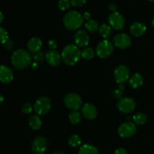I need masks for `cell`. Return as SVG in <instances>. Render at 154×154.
I'll return each mask as SVG.
<instances>
[{"instance_id": "cell-20", "label": "cell", "mask_w": 154, "mask_h": 154, "mask_svg": "<svg viewBox=\"0 0 154 154\" xmlns=\"http://www.w3.org/2000/svg\"><path fill=\"white\" fill-rule=\"evenodd\" d=\"M79 154H99L96 146L91 144H84L80 147Z\"/></svg>"}, {"instance_id": "cell-24", "label": "cell", "mask_w": 154, "mask_h": 154, "mask_svg": "<svg viewBox=\"0 0 154 154\" xmlns=\"http://www.w3.org/2000/svg\"><path fill=\"white\" fill-rule=\"evenodd\" d=\"M85 28L88 30L89 32L94 33L99 29V24L94 20H89L85 23Z\"/></svg>"}, {"instance_id": "cell-43", "label": "cell", "mask_w": 154, "mask_h": 154, "mask_svg": "<svg viewBox=\"0 0 154 154\" xmlns=\"http://www.w3.org/2000/svg\"><path fill=\"white\" fill-rule=\"evenodd\" d=\"M152 24H153V26L154 27V18L153 19V21H152Z\"/></svg>"}, {"instance_id": "cell-12", "label": "cell", "mask_w": 154, "mask_h": 154, "mask_svg": "<svg viewBox=\"0 0 154 154\" xmlns=\"http://www.w3.org/2000/svg\"><path fill=\"white\" fill-rule=\"evenodd\" d=\"M114 43L116 47L119 48H126L129 47L132 43V39L128 35L125 33H120L114 38Z\"/></svg>"}, {"instance_id": "cell-18", "label": "cell", "mask_w": 154, "mask_h": 154, "mask_svg": "<svg viewBox=\"0 0 154 154\" xmlns=\"http://www.w3.org/2000/svg\"><path fill=\"white\" fill-rule=\"evenodd\" d=\"M146 26L140 22L134 23L130 27L131 34L135 36H141L145 33Z\"/></svg>"}, {"instance_id": "cell-19", "label": "cell", "mask_w": 154, "mask_h": 154, "mask_svg": "<svg viewBox=\"0 0 154 154\" xmlns=\"http://www.w3.org/2000/svg\"><path fill=\"white\" fill-rule=\"evenodd\" d=\"M143 81V76L139 73H135L130 77L129 79V84H130L131 87L133 88H136L140 87L142 85Z\"/></svg>"}, {"instance_id": "cell-37", "label": "cell", "mask_w": 154, "mask_h": 154, "mask_svg": "<svg viewBox=\"0 0 154 154\" xmlns=\"http://www.w3.org/2000/svg\"><path fill=\"white\" fill-rule=\"evenodd\" d=\"M82 16H83V18H84V20L89 21V20H90V18H91V14L88 11H86L83 14Z\"/></svg>"}, {"instance_id": "cell-10", "label": "cell", "mask_w": 154, "mask_h": 154, "mask_svg": "<svg viewBox=\"0 0 154 154\" xmlns=\"http://www.w3.org/2000/svg\"><path fill=\"white\" fill-rule=\"evenodd\" d=\"M108 23L112 28L115 30H121L125 24V20L122 14L118 12H112L108 17Z\"/></svg>"}, {"instance_id": "cell-26", "label": "cell", "mask_w": 154, "mask_h": 154, "mask_svg": "<svg viewBox=\"0 0 154 154\" xmlns=\"http://www.w3.org/2000/svg\"><path fill=\"white\" fill-rule=\"evenodd\" d=\"M69 143L73 147H77L81 144V139L77 134H72L69 138Z\"/></svg>"}, {"instance_id": "cell-21", "label": "cell", "mask_w": 154, "mask_h": 154, "mask_svg": "<svg viewBox=\"0 0 154 154\" xmlns=\"http://www.w3.org/2000/svg\"><path fill=\"white\" fill-rule=\"evenodd\" d=\"M29 125L33 130H38L42 127V122L38 115H32L29 119Z\"/></svg>"}, {"instance_id": "cell-23", "label": "cell", "mask_w": 154, "mask_h": 154, "mask_svg": "<svg viewBox=\"0 0 154 154\" xmlns=\"http://www.w3.org/2000/svg\"><path fill=\"white\" fill-rule=\"evenodd\" d=\"M132 119H133V121L137 125H143V124H144L147 122V117L144 113H138L134 115Z\"/></svg>"}, {"instance_id": "cell-41", "label": "cell", "mask_w": 154, "mask_h": 154, "mask_svg": "<svg viewBox=\"0 0 154 154\" xmlns=\"http://www.w3.org/2000/svg\"><path fill=\"white\" fill-rule=\"evenodd\" d=\"M0 15H1V20H0V21H1V22H2L3 21V18H4V17H3V14H2V13H0Z\"/></svg>"}, {"instance_id": "cell-25", "label": "cell", "mask_w": 154, "mask_h": 154, "mask_svg": "<svg viewBox=\"0 0 154 154\" xmlns=\"http://www.w3.org/2000/svg\"><path fill=\"white\" fill-rule=\"evenodd\" d=\"M69 120L72 125H78L81 121V116L78 112L73 111L69 114Z\"/></svg>"}, {"instance_id": "cell-15", "label": "cell", "mask_w": 154, "mask_h": 154, "mask_svg": "<svg viewBox=\"0 0 154 154\" xmlns=\"http://www.w3.org/2000/svg\"><path fill=\"white\" fill-rule=\"evenodd\" d=\"M14 74L11 69L5 65H1L0 67V80L2 83H10L13 80Z\"/></svg>"}, {"instance_id": "cell-22", "label": "cell", "mask_w": 154, "mask_h": 154, "mask_svg": "<svg viewBox=\"0 0 154 154\" xmlns=\"http://www.w3.org/2000/svg\"><path fill=\"white\" fill-rule=\"evenodd\" d=\"M99 31L102 37L105 38V39H107V38L109 37L111 34V27L108 25V24H104L99 27Z\"/></svg>"}, {"instance_id": "cell-7", "label": "cell", "mask_w": 154, "mask_h": 154, "mask_svg": "<svg viewBox=\"0 0 154 154\" xmlns=\"http://www.w3.org/2000/svg\"><path fill=\"white\" fill-rule=\"evenodd\" d=\"M136 107V104L133 98H123L118 101L117 107L119 110L123 113H129L134 111Z\"/></svg>"}, {"instance_id": "cell-33", "label": "cell", "mask_w": 154, "mask_h": 154, "mask_svg": "<svg viewBox=\"0 0 154 154\" xmlns=\"http://www.w3.org/2000/svg\"><path fill=\"white\" fill-rule=\"evenodd\" d=\"M71 4L75 7H80L82 6L87 2V0H70Z\"/></svg>"}, {"instance_id": "cell-5", "label": "cell", "mask_w": 154, "mask_h": 154, "mask_svg": "<svg viewBox=\"0 0 154 154\" xmlns=\"http://www.w3.org/2000/svg\"><path fill=\"white\" fill-rule=\"evenodd\" d=\"M34 111L38 115H45L51 107V100L47 97H41L35 102Z\"/></svg>"}, {"instance_id": "cell-3", "label": "cell", "mask_w": 154, "mask_h": 154, "mask_svg": "<svg viewBox=\"0 0 154 154\" xmlns=\"http://www.w3.org/2000/svg\"><path fill=\"white\" fill-rule=\"evenodd\" d=\"M82 14L75 11H69L63 18V24L66 29L69 30H75L80 28L84 23Z\"/></svg>"}, {"instance_id": "cell-35", "label": "cell", "mask_w": 154, "mask_h": 154, "mask_svg": "<svg viewBox=\"0 0 154 154\" xmlns=\"http://www.w3.org/2000/svg\"><path fill=\"white\" fill-rule=\"evenodd\" d=\"M48 46L51 48V49H55L57 47V42L55 39H51L48 42Z\"/></svg>"}, {"instance_id": "cell-1", "label": "cell", "mask_w": 154, "mask_h": 154, "mask_svg": "<svg viewBox=\"0 0 154 154\" xmlns=\"http://www.w3.org/2000/svg\"><path fill=\"white\" fill-rule=\"evenodd\" d=\"M32 62L29 53L24 49H17L12 54L11 63L16 69H24Z\"/></svg>"}, {"instance_id": "cell-31", "label": "cell", "mask_w": 154, "mask_h": 154, "mask_svg": "<svg viewBox=\"0 0 154 154\" xmlns=\"http://www.w3.org/2000/svg\"><path fill=\"white\" fill-rule=\"evenodd\" d=\"M32 110H34V107H32V105L31 104H29V103H26L22 107L23 113H26V114L31 113Z\"/></svg>"}, {"instance_id": "cell-36", "label": "cell", "mask_w": 154, "mask_h": 154, "mask_svg": "<svg viewBox=\"0 0 154 154\" xmlns=\"http://www.w3.org/2000/svg\"><path fill=\"white\" fill-rule=\"evenodd\" d=\"M114 154H128L127 151L124 148H118L115 150Z\"/></svg>"}, {"instance_id": "cell-13", "label": "cell", "mask_w": 154, "mask_h": 154, "mask_svg": "<svg viewBox=\"0 0 154 154\" xmlns=\"http://www.w3.org/2000/svg\"><path fill=\"white\" fill-rule=\"evenodd\" d=\"M74 40L78 47H85L89 44L90 38L84 30H78L75 34Z\"/></svg>"}, {"instance_id": "cell-42", "label": "cell", "mask_w": 154, "mask_h": 154, "mask_svg": "<svg viewBox=\"0 0 154 154\" xmlns=\"http://www.w3.org/2000/svg\"><path fill=\"white\" fill-rule=\"evenodd\" d=\"M4 101V98H3L2 95H1V103H2Z\"/></svg>"}, {"instance_id": "cell-4", "label": "cell", "mask_w": 154, "mask_h": 154, "mask_svg": "<svg viewBox=\"0 0 154 154\" xmlns=\"http://www.w3.org/2000/svg\"><path fill=\"white\" fill-rule=\"evenodd\" d=\"M113 50H114V45L112 42L105 39L101 41L98 44L96 47V54L101 58H106L112 54Z\"/></svg>"}, {"instance_id": "cell-9", "label": "cell", "mask_w": 154, "mask_h": 154, "mask_svg": "<svg viewBox=\"0 0 154 154\" xmlns=\"http://www.w3.org/2000/svg\"><path fill=\"white\" fill-rule=\"evenodd\" d=\"M114 78L119 84H123L129 77V68L125 65H119L114 69Z\"/></svg>"}, {"instance_id": "cell-2", "label": "cell", "mask_w": 154, "mask_h": 154, "mask_svg": "<svg viewBox=\"0 0 154 154\" xmlns=\"http://www.w3.org/2000/svg\"><path fill=\"white\" fill-rule=\"evenodd\" d=\"M62 60L67 65H75L81 56V51H80L78 45H68L63 48L62 51Z\"/></svg>"}, {"instance_id": "cell-17", "label": "cell", "mask_w": 154, "mask_h": 154, "mask_svg": "<svg viewBox=\"0 0 154 154\" xmlns=\"http://www.w3.org/2000/svg\"><path fill=\"white\" fill-rule=\"evenodd\" d=\"M42 46V42L40 38L32 37L29 40L27 43V48L32 53H36L39 51Z\"/></svg>"}, {"instance_id": "cell-29", "label": "cell", "mask_w": 154, "mask_h": 154, "mask_svg": "<svg viewBox=\"0 0 154 154\" xmlns=\"http://www.w3.org/2000/svg\"><path fill=\"white\" fill-rule=\"evenodd\" d=\"M0 33H1V40L2 43L4 45L6 42L9 40L8 35V32L5 30L3 27H0Z\"/></svg>"}, {"instance_id": "cell-6", "label": "cell", "mask_w": 154, "mask_h": 154, "mask_svg": "<svg viewBox=\"0 0 154 154\" xmlns=\"http://www.w3.org/2000/svg\"><path fill=\"white\" fill-rule=\"evenodd\" d=\"M64 103L66 107L72 111H77L81 108L82 104V100L80 95L75 93L68 94L64 98Z\"/></svg>"}, {"instance_id": "cell-8", "label": "cell", "mask_w": 154, "mask_h": 154, "mask_svg": "<svg viewBox=\"0 0 154 154\" xmlns=\"http://www.w3.org/2000/svg\"><path fill=\"white\" fill-rule=\"evenodd\" d=\"M48 147V141L42 136L35 137L32 143V149L35 154H45Z\"/></svg>"}, {"instance_id": "cell-14", "label": "cell", "mask_w": 154, "mask_h": 154, "mask_svg": "<svg viewBox=\"0 0 154 154\" xmlns=\"http://www.w3.org/2000/svg\"><path fill=\"white\" fill-rule=\"evenodd\" d=\"M46 60L51 66H58L62 60V55L55 49H51L46 54Z\"/></svg>"}, {"instance_id": "cell-16", "label": "cell", "mask_w": 154, "mask_h": 154, "mask_svg": "<svg viewBox=\"0 0 154 154\" xmlns=\"http://www.w3.org/2000/svg\"><path fill=\"white\" fill-rule=\"evenodd\" d=\"M81 113H82L83 116L87 119H94L97 116V110L96 108L91 104H84L81 108Z\"/></svg>"}, {"instance_id": "cell-39", "label": "cell", "mask_w": 154, "mask_h": 154, "mask_svg": "<svg viewBox=\"0 0 154 154\" xmlns=\"http://www.w3.org/2000/svg\"><path fill=\"white\" fill-rule=\"evenodd\" d=\"M31 66L32 69H36V68H38V63L36 61L32 62V63H31Z\"/></svg>"}, {"instance_id": "cell-28", "label": "cell", "mask_w": 154, "mask_h": 154, "mask_svg": "<svg viewBox=\"0 0 154 154\" xmlns=\"http://www.w3.org/2000/svg\"><path fill=\"white\" fill-rule=\"evenodd\" d=\"M70 0H60L58 2V8L61 11H66L71 6Z\"/></svg>"}, {"instance_id": "cell-38", "label": "cell", "mask_w": 154, "mask_h": 154, "mask_svg": "<svg viewBox=\"0 0 154 154\" xmlns=\"http://www.w3.org/2000/svg\"><path fill=\"white\" fill-rule=\"evenodd\" d=\"M109 9L112 11L113 12H115L116 10H117V5H116V3H112V4L110 5Z\"/></svg>"}, {"instance_id": "cell-40", "label": "cell", "mask_w": 154, "mask_h": 154, "mask_svg": "<svg viewBox=\"0 0 154 154\" xmlns=\"http://www.w3.org/2000/svg\"><path fill=\"white\" fill-rule=\"evenodd\" d=\"M53 154H65V152H61V151H56V152H53Z\"/></svg>"}, {"instance_id": "cell-11", "label": "cell", "mask_w": 154, "mask_h": 154, "mask_svg": "<svg viewBox=\"0 0 154 154\" xmlns=\"http://www.w3.org/2000/svg\"><path fill=\"white\" fill-rule=\"evenodd\" d=\"M136 131V127L133 122H126L120 125L118 134L122 137H129L134 135Z\"/></svg>"}, {"instance_id": "cell-32", "label": "cell", "mask_w": 154, "mask_h": 154, "mask_svg": "<svg viewBox=\"0 0 154 154\" xmlns=\"http://www.w3.org/2000/svg\"><path fill=\"white\" fill-rule=\"evenodd\" d=\"M113 96H114V98H115L116 99L120 100L122 98V96H123V90L120 89V88L114 90V91H113Z\"/></svg>"}, {"instance_id": "cell-30", "label": "cell", "mask_w": 154, "mask_h": 154, "mask_svg": "<svg viewBox=\"0 0 154 154\" xmlns=\"http://www.w3.org/2000/svg\"><path fill=\"white\" fill-rule=\"evenodd\" d=\"M45 57H46V55H45L43 51H38V52L34 53V55H33V59L36 62L43 61Z\"/></svg>"}, {"instance_id": "cell-27", "label": "cell", "mask_w": 154, "mask_h": 154, "mask_svg": "<svg viewBox=\"0 0 154 154\" xmlns=\"http://www.w3.org/2000/svg\"><path fill=\"white\" fill-rule=\"evenodd\" d=\"M95 55V52L91 48H85L81 51V57H84L86 60H90L93 58Z\"/></svg>"}, {"instance_id": "cell-44", "label": "cell", "mask_w": 154, "mask_h": 154, "mask_svg": "<svg viewBox=\"0 0 154 154\" xmlns=\"http://www.w3.org/2000/svg\"><path fill=\"white\" fill-rule=\"evenodd\" d=\"M150 2H154V0H149Z\"/></svg>"}, {"instance_id": "cell-34", "label": "cell", "mask_w": 154, "mask_h": 154, "mask_svg": "<svg viewBox=\"0 0 154 154\" xmlns=\"http://www.w3.org/2000/svg\"><path fill=\"white\" fill-rule=\"evenodd\" d=\"M13 46H14V43L11 40H8V42H6L4 44L5 48L7 50H8V51L11 50L12 48H13Z\"/></svg>"}]
</instances>
